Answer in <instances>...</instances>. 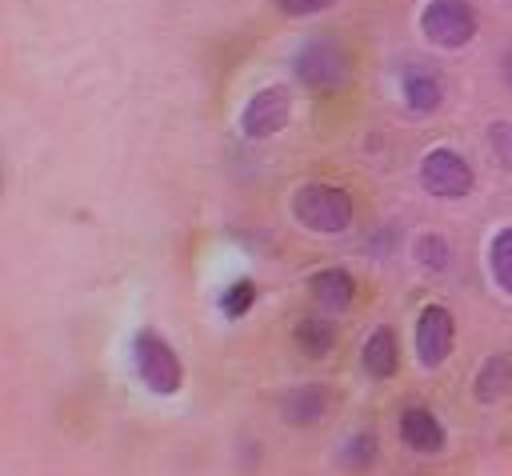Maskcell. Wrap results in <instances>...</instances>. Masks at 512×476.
<instances>
[{
  "label": "cell",
  "instance_id": "6da1fadb",
  "mask_svg": "<svg viewBox=\"0 0 512 476\" xmlns=\"http://www.w3.org/2000/svg\"><path fill=\"white\" fill-rule=\"evenodd\" d=\"M132 364H136V376L144 380L148 392H156V396L180 392L184 368H180V356L172 352V344H168L160 332L140 328V332L132 336Z\"/></svg>",
  "mask_w": 512,
  "mask_h": 476
},
{
  "label": "cell",
  "instance_id": "7a4b0ae2",
  "mask_svg": "<svg viewBox=\"0 0 512 476\" xmlns=\"http://www.w3.org/2000/svg\"><path fill=\"white\" fill-rule=\"evenodd\" d=\"M292 216L308 232H344L352 224V196L332 184H300L292 192Z\"/></svg>",
  "mask_w": 512,
  "mask_h": 476
},
{
  "label": "cell",
  "instance_id": "3957f363",
  "mask_svg": "<svg viewBox=\"0 0 512 476\" xmlns=\"http://www.w3.org/2000/svg\"><path fill=\"white\" fill-rule=\"evenodd\" d=\"M420 32L436 48H464L476 36V12L468 0H428L420 8Z\"/></svg>",
  "mask_w": 512,
  "mask_h": 476
},
{
  "label": "cell",
  "instance_id": "277c9868",
  "mask_svg": "<svg viewBox=\"0 0 512 476\" xmlns=\"http://www.w3.org/2000/svg\"><path fill=\"white\" fill-rule=\"evenodd\" d=\"M292 76L308 88H336L348 80V52L336 40H308L292 56Z\"/></svg>",
  "mask_w": 512,
  "mask_h": 476
},
{
  "label": "cell",
  "instance_id": "5b68a950",
  "mask_svg": "<svg viewBox=\"0 0 512 476\" xmlns=\"http://www.w3.org/2000/svg\"><path fill=\"white\" fill-rule=\"evenodd\" d=\"M420 184L436 200H456V196H468L472 192V168H468V160L460 152L432 148L420 160Z\"/></svg>",
  "mask_w": 512,
  "mask_h": 476
},
{
  "label": "cell",
  "instance_id": "8992f818",
  "mask_svg": "<svg viewBox=\"0 0 512 476\" xmlns=\"http://www.w3.org/2000/svg\"><path fill=\"white\" fill-rule=\"evenodd\" d=\"M288 120H292L288 88H260L256 96H248V104L240 112V128L248 140H268L280 128H288Z\"/></svg>",
  "mask_w": 512,
  "mask_h": 476
},
{
  "label": "cell",
  "instance_id": "52a82bcc",
  "mask_svg": "<svg viewBox=\"0 0 512 476\" xmlns=\"http://www.w3.org/2000/svg\"><path fill=\"white\" fill-rule=\"evenodd\" d=\"M416 360L424 368H440L456 344V320L444 304H428L420 316H416Z\"/></svg>",
  "mask_w": 512,
  "mask_h": 476
},
{
  "label": "cell",
  "instance_id": "ba28073f",
  "mask_svg": "<svg viewBox=\"0 0 512 476\" xmlns=\"http://www.w3.org/2000/svg\"><path fill=\"white\" fill-rule=\"evenodd\" d=\"M332 408V388L328 384H300V388H288L284 400H280V416L296 428H308V424H320Z\"/></svg>",
  "mask_w": 512,
  "mask_h": 476
},
{
  "label": "cell",
  "instance_id": "9c48e42d",
  "mask_svg": "<svg viewBox=\"0 0 512 476\" xmlns=\"http://www.w3.org/2000/svg\"><path fill=\"white\" fill-rule=\"evenodd\" d=\"M400 96L416 116H428L440 108V80L428 64H404L400 72Z\"/></svg>",
  "mask_w": 512,
  "mask_h": 476
},
{
  "label": "cell",
  "instance_id": "30bf717a",
  "mask_svg": "<svg viewBox=\"0 0 512 476\" xmlns=\"http://www.w3.org/2000/svg\"><path fill=\"white\" fill-rule=\"evenodd\" d=\"M400 440L412 448V452H440L444 448V428H440V420L428 412V408H404L400 412Z\"/></svg>",
  "mask_w": 512,
  "mask_h": 476
},
{
  "label": "cell",
  "instance_id": "8fae6325",
  "mask_svg": "<svg viewBox=\"0 0 512 476\" xmlns=\"http://www.w3.org/2000/svg\"><path fill=\"white\" fill-rule=\"evenodd\" d=\"M308 288H312V296H316V304L324 312H344L352 304V296H356V284H352V276L344 268H320V272H312Z\"/></svg>",
  "mask_w": 512,
  "mask_h": 476
},
{
  "label": "cell",
  "instance_id": "7c38bea8",
  "mask_svg": "<svg viewBox=\"0 0 512 476\" xmlns=\"http://www.w3.org/2000/svg\"><path fill=\"white\" fill-rule=\"evenodd\" d=\"M360 364H364V372L372 376V380H388L392 372H396V364H400V352H396V336H392V328H372V336L364 340V352H360Z\"/></svg>",
  "mask_w": 512,
  "mask_h": 476
},
{
  "label": "cell",
  "instance_id": "4fadbf2b",
  "mask_svg": "<svg viewBox=\"0 0 512 476\" xmlns=\"http://www.w3.org/2000/svg\"><path fill=\"white\" fill-rule=\"evenodd\" d=\"M292 340H296V348H300L308 360H320V356L332 352V344H336V328H332L328 320H320V316H304V320H296Z\"/></svg>",
  "mask_w": 512,
  "mask_h": 476
},
{
  "label": "cell",
  "instance_id": "5bb4252c",
  "mask_svg": "<svg viewBox=\"0 0 512 476\" xmlns=\"http://www.w3.org/2000/svg\"><path fill=\"white\" fill-rule=\"evenodd\" d=\"M416 260L424 272H444L452 264V248L440 232H424V236H416Z\"/></svg>",
  "mask_w": 512,
  "mask_h": 476
},
{
  "label": "cell",
  "instance_id": "9a60e30c",
  "mask_svg": "<svg viewBox=\"0 0 512 476\" xmlns=\"http://www.w3.org/2000/svg\"><path fill=\"white\" fill-rule=\"evenodd\" d=\"M488 264H492V276L496 284L512 296V228H500L492 248H488Z\"/></svg>",
  "mask_w": 512,
  "mask_h": 476
},
{
  "label": "cell",
  "instance_id": "2e32d148",
  "mask_svg": "<svg viewBox=\"0 0 512 476\" xmlns=\"http://www.w3.org/2000/svg\"><path fill=\"white\" fill-rule=\"evenodd\" d=\"M252 304H256V284H252V280H236L232 288L220 292V312H224L228 320H240Z\"/></svg>",
  "mask_w": 512,
  "mask_h": 476
},
{
  "label": "cell",
  "instance_id": "e0dca14e",
  "mask_svg": "<svg viewBox=\"0 0 512 476\" xmlns=\"http://www.w3.org/2000/svg\"><path fill=\"white\" fill-rule=\"evenodd\" d=\"M504 364H508V360H500V356H496V360H488V368H484V372H480V380H476V396H480V400H488V404H492V400L512 384V372H508Z\"/></svg>",
  "mask_w": 512,
  "mask_h": 476
},
{
  "label": "cell",
  "instance_id": "ac0fdd59",
  "mask_svg": "<svg viewBox=\"0 0 512 476\" xmlns=\"http://www.w3.org/2000/svg\"><path fill=\"white\" fill-rule=\"evenodd\" d=\"M376 456V436L372 432H356L348 444H344V464L348 468H368Z\"/></svg>",
  "mask_w": 512,
  "mask_h": 476
},
{
  "label": "cell",
  "instance_id": "d6986e66",
  "mask_svg": "<svg viewBox=\"0 0 512 476\" xmlns=\"http://www.w3.org/2000/svg\"><path fill=\"white\" fill-rule=\"evenodd\" d=\"M284 16H312V12H324V8H332L336 0H272Z\"/></svg>",
  "mask_w": 512,
  "mask_h": 476
},
{
  "label": "cell",
  "instance_id": "ffe728a7",
  "mask_svg": "<svg viewBox=\"0 0 512 476\" xmlns=\"http://www.w3.org/2000/svg\"><path fill=\"white\" fill-rule=\"evenodd\" d=\"M492 140H500L496 152H500V164L508 168V164H512V128H508V124H496V128H492Z\"/></svg>",
  "mask_w": 512,
  "mask_h": 476
},
{
  "label": "cell",
  "instance_id": "44dd1931",
  "mask_svg": "<svg viewBox=\"0 0 512 476\" xmlns=\"http://www.w3.org/2000/svg\"><path fill=\"white\" fill-rule=\"evenodd\" d=\"M500 76H504V84L512 88V44H508L504 56H500Z\"/></svg>",
  "mask_w": 512,
  "mask_h": 476
}]
</instances>
